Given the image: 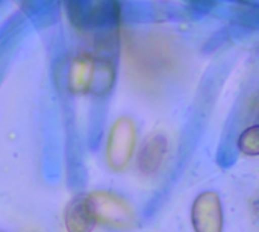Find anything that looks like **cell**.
<instances>
[{"instance_id": "6da1fadb", "label": "cell", "mask_w": 259, "mask_h": 232, "mask_svg": "<svg viewBox=\"0 0 259 232\" xmlns=\"http://www.w3.org/2000/svg\"><path fill=\"white\" fill-rule=\"evenodd\" d=\"M88 196L97 223L112 229H129L134 225V210L121 198L109 191H93Z\"/></svg>"}, {"instance_id": "7a4b0ae2", "label": "cell", "mask_w": 259, "mask_h": 232, "mask_svg": "<svg viewBox=\"0 0 259 232\" xmlns=\"http://www.w3.org/2000/svg\"><path fill=\"white\" fill-rule=\"evenodd\" d=\"M135 146V129L131 120H118L109 135L108 144V163L112 169H124L132 157Z\"/></svg>"}, {"instance_id": "3957f363", "label": "cell", "mask_w": 259, "mask_h": 232, "mask_svg": "<svg viewBox=\"0 0 259 232\" xmlns=\"http://www.w3.org/2000/svg\"><path fill=\"white\" fill-rule=\"evenodd\" d=\"M191 222L196 232L223 231V211L217 193L205 191L194 201Z\"/></svg>"}, {"instance_id": "277c9868", "label": "cell", "mask_w": 259, "mask_h": 232, "mask_svg": "<svg viewBox=\"0 0 259 232\" xmlns=\"http://www.w3.org/2000/svg\"><path fill=\"white\" fill-rule=\"evenodd\" d=\"M64 223L67 232H93L97 222L88 195H79L67 204Z\"/></svg>"}, {"instance_id": "5b68a950", "label": "cell", "mask_w": 259, "mask_h": 232, "mask_svg": "<svg viewBox=\"0 0 259 232\" xmlns=\"http://www.w3.org/2000/svg\"><path fill=\"white\" fill-rule=\"evenodd\" d=\"M164 153H165V140L158 137L156 140L149 141L144 147L143 152L140 155V169L141 172H144L146 175H150L153 172H156L164 160Z\"/></svg>"}, {"instance_id": "8992f818", "label": "cell", "mask_w": 259, "mask_h": 232, "mask_svg": "<svg viewBox=\"0 0 259 232\" xmlns=\"http://www.w3.org/2000/svg\"><path fill=\"white\" fill-rule=\"evenodd\" d=\"M240 149L244 153L256 155L258 153V129L252 128L250 131L244 132L240 140Z\"/></svg>"}]
</instances>
